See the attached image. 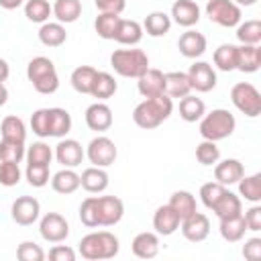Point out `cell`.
I'll use <instances>...</instances> for the list:
<instances>
[{"label":"cell","instance_id":"cell-1","mask_svg":"<svg viewBox=\"0 0 261 261\" xmlns=\"http://www.w3.org/2000/svg\"><path fill=\"white\" fill-rule=\"evenodd\" d=\"M173 112V100L167 94L155 96V98H145L141 104L135 106L133 110V120L139 128H157L161 122H165Z\"/></svg>","mask_w":261,"mask_h":261},{"label":"cell","instance_id":"cell-2","mask_svg":"<svg viewBox=\"0 0 261 261\" xmlns=\"http://www.w3.org/2000/svg\"><path fill=\"white\" fill-rule=\"evenodd\" d=\"M77 251L84 259L88 261H102V259H112L118 255L120 243L118 237L112 234L110 230H96L90 232L86 237H82V241L77 243Z\"/></svg>","mask_w":261,"mask_h":261},{"label":"cell","instance_id":"cell-3","mask_svg":"<svg viewBox=\"0 0 261 261\" xmlns=\"http://www.w3.org/2000/svg\"><path fill=\"white\" fill-rule=\"evenodd\" d=\"M27 77L29 82L33 84V88L39 92V94H55L57 88H59V75H57V69H55V63L49 59V57H33L27 65Z\"/></svg>","mask_w":261,"mask_h":261},{"label":"cell","instance_id":"cell-4","mask_svg":"<svg viewBox=\"0 0 261 261\" xmlns=\"http://www.w3.org/2000/svg\"><path fill=\"white\" fill-rule=\"evenodd\" d=\"M237 120L234 114L226 108H214L212 112L200 118V135L206 141H222L234 133Z\"/></svg>","mask_w":261,"mask_h":261},{"label":"cell","instance_id":"cell-5","mask_svg":"<svg viewBox=\"0 0 261 261\" xmlns=\"http://www.w3.org/2000/svg\"><path fill=\"white\" fill-rule=\"evenodd\" d=\"M112 69L122 77H139L149 69V57L143 49H116L110 55Z\"/></svg>","mask_w":261,"mask_h":261},{"label":"cell","instance_id":"cell-6","mask_svg":"<svg viewBox=\"0 0 261 261\" xmlns=\"http://www.w3.org/2000/svg\"><path fill=\"white\" fill-rule=\"evenodd\" d=\"M230 100L239 112L249 118H257L261 114V94L249 82H239L230 88Z\"/></svg>","mask_w":261,"mask_h":261},{"label":"cell","instance_id":"cell-7","mask_svg":"<svg viewBox=\"0 0 261 261\" xmlns=\"http://www.w3.org/2000/svg\"><path fill=\"white\" fill-rule=\"evenodd\" d=\"M206 16L224 29H232L241 22L243 12H241V6L234 4L232 0H208L206 2Z\"/></svg>","mask_w":261,"mask_h":261},{"label":"cell","instance_id":"cell-8","mask_svg":"<svg viewBox=\"0 0 261 261\" xmlns=\"http://www.w3.org/2000/svg\"><path fill=\"white\" fill-rule=\"evenodd\" d=\"M116 155H118V151H116L114 141L108 139V137H104V135L94 137L88 143V147H86V157L96 167H108V165H112L116 161Z\"/></svg>","mask_w":261,"mask_h":261},{"label":"cell","instance_id":"cell-9","mask_svg":"<svg viewBox=\"0 0 261 261\" xmlns=\"http://www.w3.org/2000/svg\"><path fill=\"white\" fill-rule=\"evenodd\" d=\"M39 214H41V204L37 198L33 196H20L12 202L10 206V216L16 224L20 226H31L39 220Z\"/></svg>","mask_w":261,"mask_h":261},{"label":"cell","instance_id":"cell-10","mask_svg":"<svg viewBox=\"0 0 261 261\" xmlns=\"http://www.w3.org/2000/svg\"><path fill=\"white\" fill-rule=\"evenodd\" d=\"M39 232L47 243H61L69 237V224L59 212H47L39 222Z\"/></svg>","mask_w":261,"mask_h":261},{"label":"cell","instance_id":"cell-11","mask_svg":"<svg viewBox=\"0 0 261 261\" xmlns=\"http://www.w3.org/2000/svg\"><path fill=\"white\" fill-rule=\"evenodd\" d=\"M188 80L192 84V90L202 94L216 88V71L208 61H194L188 69Z\"/></svg>","mask_w":261,"mask_h":261},{"label":"cell","instance_id":"cell-12","mask_svg":"<svg viewBox=\"0 0 261 261\" xmlns=\"http://www.w3.org/2000/svg\"><path fill=\"white\" fill-rule=\"evenodd\" d=\"M179 230H181V234H184L190 243H202V241H206L208 234H210V218H208L206 214H202V212L196 210L194 214L181 218Z\"/></svg>","mask_w":261,"mask_h":261},{"label":"cell","instance_id":"cell-13","mask_svg":"<svg viewBox=\"0 0 261 261\" xmlns=\"http://www.w3.org/2000/svg\"><path fill=\"white\" fill-rule=\"evenodd\" d=\"M98 202V226H114L122 220L124 204L116 196H96Z\"/></svg>","mask_w":261,"mask_h":261},{"label":"cell","instance_id":"cell-14","mask_svg":"<svg viewBox=\"0 0 261 261\" xmlns=\"http://www.w3.org/2000/svg\"><path fill=\"white\" fill-rule=\"evenodd\" d=\"M86 157V149L82 147V143H77L75 139H61L55 145V159L57 163H61L63 167H71L75 169Z\"/></svg>","mask_w":261,"mask_h":261},{"label":"cell","instance_id":"cell-15","mask_svg":"<svg viewBox=\"0 0 261 261\" xmlns=\"http://www.w3.org/2000/svg\"><path fill=\"white\" fill-rule=\"evenodd\" d=\"M84 118H86L88 128H90V130H96V133L108 130V128L112 126V122H114V116H112L110 106L104 104V102H100V100L94 102V104H90V106L86 108Z\"/></svg>","mask_w":261,"mask_h":261},{"label":"cell","instance_id":"cell-16","mask_svg":"<svg viewBox=\"0 0 261 261\" xmlns=\"http://www.w3.org/2000/svg\"><path fill=\"white\" fill-rule=\"evenodd\" d=\"M137 80H139L137 82V90H139V94L143 98H155V96L165 94V73L161 69L149 67Z\"/></svg>","mask_w":261,"mask_h":261},{"label":"cell","instance_id":"cell-17","mask_svg":"<svg viewBox=\"0 0 261 261\" xmlns=\"http://www.w3.org/2000/svg\"><path fill=\"white\" fill-rule=\"evenodd\" d=\"M169 18L186 29H192L200 20V6L196 0H175L171 4V14Z\"/></svg>","mask_w":261,"mask_h":261},{"label":"cell","instance_id":"cell-18","mask_svg":"<svg viewBox=\"0 0 261 261\" xmlns=\"http://www.w3.org/2000/svg\"><path fill=\"white\" fill-rule=\"evenodd\" d=\"M206 45H208V43H206V37H204L202 33L194 31V29H188V31L181 33L179 39H177V49H179V53H181L184 57H188V59L202 57L204 51H206Z\"/></svg>","mask_w":261,"mask_h":261},{"label":"cell","instance_id":"cell-19","mask_svg":"<svg viewBox=\"0 0 261 261\" xmlns=\"http://www.w3.org/2000/svg\"><path fill=\"white\" fill-rule=\"evenodd\" d=\"M179 222H181L179 214H177L169 204L159 206V208L155 210V214H153V228H155V232L161 234V237L173 234V232L179 228Z\"/></svg>","mask_w":261,"mask_h":261},{"label":"cell","instance_id":"cell-20","mask_svg":"<svg viewBox=\"0 0 261 261\" xmlns=\"http://www.w3.org/2000/svg\"><path fill=\"white\" fill-rule=\"evenodd\" d=\"M243 175H245V167H243V163L239 159L228 157V159H222V161L218 159L214 163V179L218 184H222V186H232Z\"/></svg>","mask_w":261,"mask_h":261},{"label":"cell","instance_id":"cell-21","mask_svg":"<svg viewBox=\"0 0 261 261\" xmlns=\"http://www.w3.org/2000/svg\"><path fill=\"white\" fill-rule=\"evenodd\" d=\"M108 181H110V177H108L106 169H104V167H96V165L84 169L82 175H80V186H82L86 192H90V194H100V192H104V190L108 188Z\"/></svg>","mask_w":261,"mask_h":261},{"label":"cell","instance_id":"cell-22","mask_svg":"<svg viewBox=\"0 0 261 261\" xmlns=\"http://www.w3.org/2000/svg\"><path fill=\"white\" fill-rule=\"evenodd\" d=\"M130 249H133L135 257H139V259H153L159 253V234L157 232H147V230L139 232L133 239Z\"/></svg>","mask_w":261,"mask_h":261},{"label":"cell","instance_id":"cell-23","mask_svg":"<svg viewBox=\"0 0 261 261\" xmlns=\"http://www.w3.org/2000/svg\"><path fill=\"white\" fill-rule=\"evenodd\" d=\"M261 67V49L259 45H241L237 47V69L243 73H255Z\"/></svg>","mask_w":261,"mask_h":261},{"label":"cell","instance_id":"cell-24","mask_svg":"<svg viewBox=\"0 0 261 261\" xmlns=\"http://www.w3.org/2000/svg\"><path fill=\"white\" fill-rule=\"evenodd\" d=\"M143 24L137 22V20H128V18H120V24H118V31H116V37L114 41L120 43V45H128V47H135L141 43L143 39Z\"/></svg>","mask_w":261,"mask_h":261},{"label":"cell","instance_id":"cell-25","mask_svg":"<svg viewBox=\"0 0 261 261\" xmlns=\"http://www.w3.org/2000/svg\"><path fill=\"white\" fill-rule=\"evenodd\" d=\"M218 220H220V224H218L220 237H222L226 243H239V241L245 237L247 224H245L243 214L228 216V218H218Z\"/></svg>","mask_w":261,"mask_h":261},{"label":"cell","instance_id":"cell-26","mask_svg":"<svg viewBox=\"0 0 261 261\" xmlns=\"http://www.w3.org/2000/svg\"><path fill=\"white\" fill-rule=\"evenodd\" d=\"M51 188H53V192L63 194V196L73 194V192L80 188V173H75L71 167L59 169V171L53 173V177H51Z\"/></svg>","mask_w":261,"mask_h":261},{"label":"cell","instance_id":"cell-27","mask_svg":"<svg viewBox=\"0 0 261 261\" xmlns=\"http://www.w3.org/2000/svg\"><path fill=\"white\" fill-rule=\"evenodd\" d=\"M165 94L173 100V98H184L188 94H192V84L188 80V73L184 71H169L165 73Z\"/></svg>","mask_w":261,"mask_h":261},{"label":"cell","instance_id":"cell-28","mask_svg":"<svg viewBox=\"0 0 261 261\" xmlns=\"http://www.w3.org/2000/svg\"><path fill=\"white\" fill-rule=\"evenodd\" d=\"M169 29H171V18L163 10H153L143 20V31L149 37H163L169 33Z\"/></svg>","mask_w":261,"mask_h":261},{"label":"cell","instance_id":"cell-29","mask_svg":"<svg viewBox=\"0 0 261 261\" xmlns=\"http://www.w3.org/2000/svg\"><path fill=\"white\" fill-rule=\"evenodd\" d=\"M39 41L45 47H61L67 41V31L61 22H43L39 29Z\"/></svg>","mask_w":261,"mask_h":261},{"label":"cell","instance_id":"cell-30","mask_svg":"<svg viewBox=\"0 0 261 261\" xmlns=\"http://www.w3.org/2000/svg\"><path fill=\"white\" fill-rule=\"evenodd\" d=\"M71 130V114L65 108H49V137L63 139Z\"/></svg>","mask_w":261,"mask_h":261},{"label":"cell","instance_id":"cell-31","mask_svg":"<svg viewBox=\"0 0 261 261\" xmlns=\"http://www.w3.org/2000/svg\"><path fill=\"white\" fill-rule=\"evenodd\" d=\"M116 90H118V84H116L114 75H110L108 71H98V73H96V80H94V84H92L90 96H94V98H98L100 102H104V100L112 98V96L116 94Z\"/></svg>","mask_w":261,"mask_h":261},{"label":"cell","instance_id":"cell-32","mask_svg":"<svg viewBox=\"0 0 261 261\" xmlns=\"http://www.w3.org/2000/svg\"><path fill=\"white\" fill-rule=\"evenodd\" d=\"M51 8H53V16L61 24L75 22L82 16V2L80 0H55V4Z\"/></svg>","mask_w":261,"mask_h":261},{"label":"cell","instance_id":"cell-33","mask_svg":"<svg viewBox=\"0 0 261 261\" xmlns=\"http://www.w3.org/2000/svg\"><path fill=\"white\" fill-rule=\"evenodd\" d=\"M204 114H206V104H204L202 98L192 96V94L179 98V116H181L186 122H196V120H200Z\"/></svg>","mask_w":261,"mask_h":261},{"label":"cell","instance_id":"cell-34","mask_svg":"<svg viewBox=\"0 0 261 261\" xmlns=\"http://www.w3.org/2000/svg\"><path fill=\"white\" fill-rule=\"evenodd\" d=\"M96 73H98V69L92 67V65H80V67H75V69L71 71V77H69L71 88H73L77 94H90L92 84H94V80H96Z\"/></svg>","mask_w":261,"mask_h":261},{"label":"cell","instance_id":"cell-35","mask_svg":"<svg viewBox=\"0 0 261 261\" xmlns=\"http://www.w3.org/2000/svg\"><path fill=\"white\" fill-rule=\"evenodd\" d=\"M212 212L218 216V218H228V216H237V214H243V202H241V196L232 194V192H224L220 196V200L216 202V206L212 208Z\"/></svg>","mask_w":261,"mask_h":261},{"label":"cell","instance_id":"cell-36","mask_svg":"<svg viewBox=\"0 0 261 261\" xmlns=\"http://www.w3.org/2000/svg\"><path fill=\"white\" fill-rule=\"evenodd\" d=\"M118 24H120V14H114V12H100L94 20V29H96L98 37H102L106 41H114Z\"/></svg>","mask_w":261,"mask_h":261},{"label":"cell","instance_id":"cell-37","mask_svg":"<svg viewBox=\"0 0 261 261\" xmlns=\"http://www.w3.org/2000/svg\"><path fill=\"white\" fill-rule=\"evenodd\" d=\"M237 184H239V196L241 198H245L251 204H259L261 202V173L243 175Z\"/></svg>","mask_w":261,"mask_h":261},{"label":"cell","instance_id":"cell-38","mask_svg":"<svg viewBox=\"0 0 261 261\" xmlns=\"http://www.w3.org/2000/svg\"><path fill=\"white\" fill-rule=\"evenodd\" d=\"M0 135H2V139H6V141L24 143V139H27V126H24L22 118L10 114V116H4V120H2V124H0Z\"/></svg>","mask_w":261,"mask_h":261},{"label":"cell","instance_id":"cell-39","mask_svg":"<svg viewBox=\"0 0 261 261\" xmlns=\"http://www.w3.org/2000/svg\"><path fill=\"white\" fill-rule=\"evenodd\" d=\"M212 59H214V65L220 71H232V69H237V45L222 43L220 47L214 49Z\"/></svg>","mask_w":261,"mask_h":261},{"label":"cell","instance_id":"cell-40","mask_svg":"<svg viewBox=\"0 0 261 261\" xmlns=\"http://www.w3.org/2000/svg\"><path fill=\"white\" fill-rule=\"evenodd\" d=\"M169 206L179 214V218H186V216H190V214H194V212L198 210V208H196V198H194V194L188 192V190H177V192H173L171 198H169Z\"/></svg>","mask_w":261,"mask_h":261},{"label":"cell","instance_id":"cell-41","mask_svg":"<svg viewBox=\"0 0 261 261\" xmlns=\"http://www.w3.org/2000/svg\"><path fill=\"white\" fill-rule=\"evenodd\" d=\"M237 39L241 45H259L261 43V20H245L237 24Z\"/></svg>","mask_w":261,"mask_h":261},{"label":"cell","instance_id":"cell-42","mask_svg":"<svg viewBox=\"0 0 261 261\" xmlns=\"http://www.w3.org/2000/svg\"><path fill=\"white\" fill-rule=\"evenodd\" d=\"M53 14V8L49 4V0H27L24 2V16L31 22H47L49 16Z\"/></svg>","mask_w":261,"mask_h":261},{"label":"cell","instance_id":"cell-43","mask_svg":"<svg viewBox=\"0 0 261 261\" xmlns=\"http://www.w3.org/2000/svg\"><path fill=\"white\" fill-rule=\"evenodd\" d=\"M24 157H27V163L49 165V163H51V159H53V151H51V147H49L47 143L37 141V143H33V145L27 149Z\"/></svg>","mask_w":261,"mask_h":261},{"label":"cell","instance_id":"cell-44","mask_svg":"<svg viewBox=\"0 0 261 261\" xmlns=\"http://www.w3.org/2000/svg\"><path fill=\"white\" fill-rule=\"evenodd\" d=\"M196 159H198L200 165L212 167V165L220 159V149L216 147L214 141H206V139H204V141L198 143V147H196Z\"/></svg>","mask_w":261,"mask_h":261},{"label":"cell","instance_id":"cell-45","mask_svg":"<svg viewBox=\"0 0 261 261\" xmlns=\"http://www.w3.org/2000/svg\"><path fill=\"white\" fill-rule=\"evenodd\" d=\"M24 177L33 188H43L51 181V173H49V165H37V163H27L24 169Z\"/></svg>","mask_w":261,"mask_h":261},{"label":"cell","instance_id":"cell-46","mask_svg":"<svg viewBox=\"0 0 261 261\" xmlns=\"http://www.w3.org/2000/svg\"><path fill=\"white\" fill-rule=\"evenodd\" d=\"M24 153H27L24 143L0 139V161H14V163H20V161L24 159Z\"/></svg>","mask_w":261,"mask_h":261},{"label":"cell","instance_id":"cell-47","mask_svg":"<svg viewBox=\"0 0 261 261\" xmlns=\"http://www.w3.org/2000/svg\"><path fill=\"white\" fill-rule=\"evenodd\" d=\"M224 192H226V186H222V184H218V181H208V184H204V186L200 188V200H202V204H204L208 210H212Z\"/></svg>","mask_w":261,"mask_h":261},{"label":"cell","instance_id":"cell-48","mask_svg":"<svg viewBox=\"0 0 261 261\" xmlns=\"http://www.w3.org/2000/svg\"><path fill=\"white\" fill-rule=\"evenodd\" d=\"M80 220L88 228H98V202H96V196H88L80 204Z\"/></svg>","mask_w":261,"mask_h":261},{"label":"cell","instance_id":"cell-49","mask_svg":"<svg viewBox=\"0 0 261 261\" xmlns=\"http://www.w3.org/2000/svg\"><path fill=\"white\" fill-rule=\"evenodd\" d=\"M20 167L14 161H0V186L12 188L20 181Z\"/></svg>","mask_w":261,"mask_h":261},{"label":"cell","instance_id":"cell-50","mask_svg":"<svg viewBox=\"0 0 261 261\" xmlns=\"http://www.w3.org/2000/svg\"><path fill=\"white\" fill-rule=\"evenodd\" d=\"M31 128L41 139L49 137V108H39L31 114Z\"/></svg>","mask_w":261,"mask_h":261},{"label":"cell","instance_id":"cell-51","mask_svg":"<svg viewBox=\"0 0 261 261\" xmlns=\"http://www.w3.org/2000/svg\"><path fill=\"white\" fill-rule=\"evenodd\" d=\"M16 257L20 261H43L45 259V251L41 249V245H37L33 241H22L16 247Z\"/></svg>","mask_w":261,"mask_h":261},{"label":"cell","instance_id":"cell-52","mask_svg":"<svg viewBox=\"0 0 261 261\" xmlns=\"http://www.w3.org/2000/svg\"><path fill=\"white\" fill-rule=\"evenodd\" d=\"M243 218H245L247 230H253V232L261 230V206L259 204H253L249 210H245Z\"/></svg>","mask_w":261,"mask_h":261},{"label":"cell","instance_id":"cell-53","mask_svg":"<svg viewBox=\"0 0 261 261\" xmlns=\"http://www.w3.org/2000/svg\"><path fill=\"white\" fill-rule=\"evenodd\" d=\"M243 257L249 259V261H257L261 257V239L259 237H253V239L245 241V245H243Z\"/></svg>","mask_w":261,"mask_h":261},{"label":"cell","instance_id":"cell-54","mask_svg":"<svg viewBox=\"0 0 261 261\" xmlns=\"http://www.w3.org/2000/svg\"><path fill=\"white\" fill-rule=\"evenodd\" d=\"M49 259L51 261H75V251L67 245H55L49 251Z\"/></svg>","mask_w":261,"mask_h":261},{"label":"cell","instance_id":"cell-55","mask_svg":"<svg viewBox=\"0 0 261 261\" xmlns=\"http://www.w3.org/2000/svg\"><path fill=\"white\" fill-rule=\"evenodd\" d=\"M94 2L100 12H114V14H120L126 6L124 0H94Z\"/></svg>","mask_w":261,"mask_h":261},{"label":"cell","instance_id":"cell-56","mask_svg":"<svg viewBox=\"0 0 261 261\" xmlns=\"http://www.w3.org/2000/svg\"><path fill=\"white\" fill-rule=\"evenodd\" d=\"M8 75H10V67H8L6 59L0 57V84H4V82L8 80Z\"/></svg>","mask_w":261,"mask_h":261},{"label":"cell","instance_id":"cell-57","mask_svg":"<svg viewBox=\"0 0 261 261\" xmlns=\"http://www.w3.org/2000/svg\"><path fill=\"white\" fill-rule=\"evenodd\" d=\"M22 2H24V0H0V6H2L4 10H14V8H18Z\"/></svg>","mask_w":261,"mask_h":261},{"label":"cell","instance_id":"cell-58","mask_svg":"<svg viewBox=\"0 0 261 261\" xmlns=\"http://www.w3.org/2000/svg\"><path fill=\"white\" fill-rule=\"evenodd\" d=\"M8 102V90L4 84H0V106H4Z\"/></svg>","mask_w":261,"mask_h":261},{"label":"cell","instance_id":"cell-59","mask_svg":"<svg viewBox=\"0 0 261 261\" xmlns=\"http://www.w3.org/2000/svg\"><path fill=\"white\" fill-rule=\"evenodd\" d=\"M234 4H239V6H253L257 0H232Z\"/></svg>","mask_w":261,"mask_h":261}]
</instances>
